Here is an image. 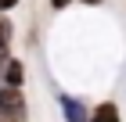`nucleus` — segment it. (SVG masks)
Instances as JSON below:
<instances>
[{
  "mask_svg": "<svg viewBox=\"0 0 126 122\" xmlns=\"http://www.w3.org/2000/svg\"><path fill=\"white\" fill-rule=\"evenodd\" d=\"M22 119H25L22 86H0V122H22Z\"/></svg>",
  "mask_w": 126,
  "mask_h": 122,
  "instance_id": "nucleus-1",
  "label": "nucleus"
},
{
  "mask_svg": "<svg viewBox=\"0 0 126 122\" xmlns=\"http://www.w3.org/2000/svg\"><path fill=\"white\" fill-rule=\"evenodd\" d=\"M58 108H61V119L65 122H90V108L72 94H58Z\"/></svg>",
  "mask_w": 126,
  "mask_h": 122,
  "instance_id": "nucleus-2",
  "label": "nucleus"
},
{
  "mask_svg": "<svg viewBox=\"0 0 126 122\" xmlns=\"http://www.w3.org/2000/svg\"><path fill=\"white\" fill-rule=\"evenodd\" d=\"M4 86H22V79H25V65H22L18 57H7V65H4Z\"/></svg>",
  "mask_w": 126,
  "mask_h": 122,
  "instance_id": "nucleus-3",
  "label": "nucleus"
},
{
  "mask_svg": "<svg viewBox=\"0 0 126 122\" xmlns=\"http://www.w3.org/2000/svg\"><path fill=\"white\" fill-rule=\"evenodd\" d=\"M90 122H123V115H119V108L112 101H105V104H97L90 111Z\"/></svg>",
  "mask_w": 126,
  "mask_h": 122,
  "instance_id": "nucleus-4",
  "label": "nucleus"
},
{
  "mask_svg": "<svg viewBox=\"0 0 126 122\" xmlns=\"http://www.w3.org/2000/svg\"><path fill=\"white\" fill-rule=\"evenodd\" d=\"M11 36H15V25H11L7 18H0V54H7V47H11Z\"/></svg>",
  "mask_w": 126,
  "mask_h": 122,
  "instance_id": "nucleus-5",
  "label": "nucleus"
},
{
  "mask_svg": "<svg viewBox=\"0 0 126 122\" xmlns=\"http://www.w3.org/2000/svg\"><path fill=\"white\" fill-rule=\"evenodd\" d=\"M68 4H72V0H50V7H58V11H61V7H68Z\"/></svg>",
  "mask_w": 126,
  "mask_h": 122,
  "instance_id": "nucleus-6",
  "label": "nucleus"
},
{
  "mask_svg": "<svg viewBox=\"0 0 126 122\" xmlns=\"http://www.w3.org/2000/svg\"><path fill=\"white\" fill-rule=\"evenodd\" d=\"M15 4H18V0H0V11H11Z\"/></svg>",
  "mask_w": 126,
  "mask_h": 122,
  "instance_id": "nucleus-7",
  "label": "nucleus"
},
{
  "mask_svg": "<svg viewBox=\"0 0 126 122\" xmlns=\"http://www.w3.org/2000/svg\"><path fill=\"white\" fill-rule=\"evenodd\" d=\"M83 4H90V7H97V4H101V0H83Z\"/></svg>",
  "mask_w": 126,
  "mask_h": 122,
  "instance_id": "nucleus-8",
  "label": "nucleus"
}]
</instances>
